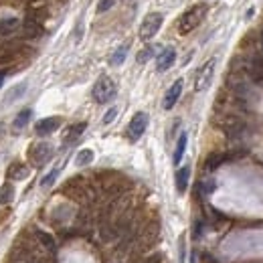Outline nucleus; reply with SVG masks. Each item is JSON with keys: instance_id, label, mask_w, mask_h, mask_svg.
Returning a JSON list of instances; mask_svg holds the SVG:
<instances>
[{"instance_id": "nucleus-1", "label": "nucleus", "mask_w": 263, "mask_h": 263, "mask_svg": "<svg viewBox=\"0 0 263 263\" xmlns=\"http://www.w3.org/2000/svg\"><path fill=\"white\" fill-rule=\"evenodd\" d=\"M205 14H207V6L205 4H194L192 8H188L183 16H180V21H178V32H180V35H188V32H192L196 26L203 23Z\"/></svg>"}, {"instance_id": "nucleus-2", "label": "nucleus", "mask_w": 263, "mask_h": 263, "mask_svg": "<svg viewBox=\"0 0 263 263\" xmlns=\"http://www.w3.org/2000/svg\"><path fill=\"white\" fill-rule=\"evenodd\" d=\"M91 95H93V100L97 104H109L113 97L118 95V85H116V81H113L111 77L107 75H102L100 79L95 81V85L91 89Z\"/></svg>"}, {"instance_id": "nucleus-3", "label": "nucleus", "mask_w": 263, "mask_h": 263, "mask_svg": "<svg viewBox=\"0 0 263 263\" xmlns=\"http://www.w3.org/2000/svg\"><path fill=\"white\" fill-rule=\"evenodd\" d=\"M221 130L225 132L227 138L241 140V138L245 136V132H247V124H245V120L239 118V116H227V118H223V122H221Z\"/></svg>"}, {"instance_id": "nucleus-4", "label": "nucleus", "mask_w": 263, "mask_h": 263, "mask_svg": "<svg viewBox=\"0 0 263 263\" xmlns=\"http://www.w3.org/2000/svg\"><path fill=\"white\" fill-rule=\"evenodd\" d=\"M164 23V16L160 12H150V14H146L144 16V21L140 25V39L142 41H150L156 37V32L160 30Z\"/></svg>"}, {"instance_id": "nucleus-5", "label": "nucleus", "mask_w": 263, "mask_h": 263, "mask_svg": "<svg viewBox=\"0 0 263 263\" xmlns=\"http://www.w3.org/2000/svg\"><path fill=\"white\" fill-rule=\"evenodd\" d=\"M215 67H217V59H209L203 67L196 71V77H194V91L196 93L209 89L210 81H212V75H215Z\"/></svg>"}, {"instance_id": "nucleus-6", "label": "nucleus", "mask_w": 263, "mask_h": 263, "mask_svg": "<svg viewBox=\"0 0 263 263\" xmlns=\"http://www.w3.org/2000/svg\"><path fill=\"white\" fill-rule=\"evenodd\" d=\"M148 122H150V118H148L146 111L134 113V118H132L130 124H128V138H130L132 142H138V140L144 136V132H146V128H148Z\"/></svg>"}, {"instance_id": "nucleus-7", "label": "nucleus", "mask_w": 263, "mask_h": 263, "mask_svg": "<svg viewBox=\"0 0 263 263\" xmlns=\"http://www.w3.org/2000/svg\"><path fill=\"white\" fill-rule=\"evenodd\" d=\"M28 158L32 160L35 166H43L45 162H49V160L53 158V146L49 144V142H37V144H32L30 150H28Z\"/></svg>"}, {"instance_id": "nucleus-8", "label": "nucleus", "mask_w": 263, "mask_h": 263, "mask_svg": "<svg viewBox=\"0 0 263 263\" xmlns=\"http://www.w3.org/2000/svg\"><path fill=\"white\" fill-rule=\"evenodd\" d=\"M183 87H184V81L183 79H176L174 83L170 85V89L166 91V95H164V109H172L176 105V102L180 100V95H183Z\"/></svg>"}, {"instance_id": "nucleus-9", "label": "nucleus", "mask_w": 263, "mask_h": 263, "mask_svg": "<svg viewBox=\"0 0 263 263\" xmlns=\"http://www.w3.org/2000/svg\"><path fill=\"white\" fill-rule=\"evenodd\" d=\"M61 122H63V120H61L59 116H51V118H43V120H39L37 126H35L37 136H49V134H53V132L59 130Z\"/></svg>"}, {"instance_id": "nucleus-10", "label": "nucleus", "mask_w": 263, "mask_h": 263, "mask_svg": "<svg viewBox=\"0 0 263 263\" xmlns=\"http://www.w3.org/2000/svg\"><path fill=\"white\" fill-rule=\"evenodd\" d=\"M174 61H176V51H174V49L172 47L162 49L160 55L156 57V71H160V73L168 71L172 65H174Z\"/></svg>"}, {"instance_id": "nucleus-11", "label": "nucleus", "mask_w": 263, "mask_h": 263, "mask_svg": "<svg viewBox=\"0 0 263 263\" xmlns=\"http://www.w3.org/2000/svg\"><path fill=\"white\" fill-rule=\"evenodd\" d=\"M85 130H87V124H85V122H79V124L69 126L67 130H65V134H63V144H65V146L75 144L81 136H83V132H85Z\"/></svg>"}, {"instance_id": "nucleus-12", "label": "nucleus", "mask_w": 263, "mask_h": 263, "mask_svg": "<svg viewBox=\"0 0 263 263\" xmlns=\"http://www.w3.org/2000/svg\"><path fill=\"white\" fill-rule=\"evenodd\" d=\"M188 180H190V166H183L176 170V176H174V183H176V190L180 194H184L186 188H188Z\"/></svg>"}, {"instance_id": "nucleus-13", "label": "nucleus", "mask_w": 263, "mask_h": 263, "mask_svg": "<svg viewBox=\"0 0 263 263\" xmlns=\"http://www.w3.org/2000/svg\"><path fill=\"white\" fill-rule=\"evenodd\" d=\"M23 30H25V37L26 39H37L41 32H43V26L37 19H32V16H28V19H25L23 23Z\"/></svg>"}, {"instance_id": "nucleus-14", "label": "nucleus", "mask_w": 263, "mask_h": 263, "mask_svg": "<svg viewBox=\"0 0 263 263\" xmlns=\"http://www.w3.org/2000/svg\"><path fill=\"white\" fill-rule=\"evenodd\" d=\"M26 87H28V83L26 81H23V83H16V85H12L10 89H8V93L4 95V104H14V102H19L21 97L26 93Z\"/></svg>"}, {"instance_id": "nucleus-15", "label": "nucleus", "mask_w": 263, "mask_h": 263, "mask_svg": "<svg viewBox=\"0 0 263 263\" xmlns=\"http://www.w3.org/2000/svg\"><path fill=\"white\" fill-rule=\"evenodd\" d=\"M227 158H229V154H225V152H212V154H209V158L205 160V170L207 172H215Z\"/></svg>"}, {"instance_id": "nucleus-16", "label": "nucleus", "mask_w": 263, "mask_h": 263, "mask_svg": "<svg viewBox=\"0 0 263 263\" xmlns=\"http://www.w3.org/2000/svg\"><path fill=\"white\" fill-rule=\"evenodd\" d=\"M6 176L10 180H23V178L28 176V168L25 166L23 162H12L8 166V170H6Z\"/></svg>"}, {"instance_id": "nucleus-17", "label": "nucleus", "mask_w": 263, "mask_h": 263, "mask_svg": "<svg viewBox=\"0 0 263 263\" xmlns=\"http://www.w3.org/2000/svg\"><path fill=\"white\" fill-rule=\"evenodd\" d=\"M128 51H130V43L120 45L116 51L111 53V57H109V65H111V67H120V65L126 61V57H128Z\"/></svg>"}, {"instance_id": "nucleus-18", "label": "nucleus", "mask_w": 263, "mask_h": 263, "mask_svg": "<svg viewBox=\"0 0 263 263\" xmlns=\"http://www.w3.org/2000/svg\"><path fill=\"white\" fill-rule=\"evenodd\" d=\"M21 26V21L16 16H8V19H0V35L2 37H8L12 32Z\"/></svg>"}, {"instance_id": "nucleus-19", "label": "nucleus", "mask_w": 263, "mask_h": 263, "mask_svg": "<svg viewBox=\"0 0 263 263\" xmlns=\"http://www.w3.org/2000/svg\"><path fill=\"white\" fill-rule=\"evenodd\" d=\"M35 237H37V241L43 245V247L49 251V253H55L57 251V243H55V239H53V235H49L47 231H35Z\"/></svg>"}, {"instance_id": "nucleus-20", "label": "nucleus", "mask_w": 263, "mask_h": 263, "mask_svg": "<svg viewBox=\"0 0 263 263\" xmlns=\"http://www.w3.org/2000/svg\"><path fill=\"white\" fill-rule=\"evenodd\" d=\"M186 142H188V136L184 134H180L178 136V140H176V148H174V156H172V162L174 164H180V160H183V156H184V150H186Z\"/></svg>"}, {"instance_id": "nucleus-21", "label": "nucleus", "mask_w": 263, "mask_h": 263, "mask_svg": "<svg viewBox=\"0 0 263 263\" xmlns=\"http://www.w3.org/2000/svg\"><path fill=\"white\" fill-rule=\"evenodd\" d=\"M30 118H32V109H30V107H25L23 111H19V116H16V118H14V122H12L14 130L19 132V130H23L25 126H28Z\"/></svg>"}, {"instance_id": "nucleus-22", "label": "nucleus", "mask_w": 263, "mask_h": 263, "mask_svg": "<svg viewBox=\"0 0 263 263\" xmlns=\"http://www.w3.org/2000/svg\"><path fill=\"white\" fill-rule=\"evenodd\" d=\"M93 158H95V154H93V150L91 148H83V150H79L77 152V156H75V164L81 168V166H89V164L93 162Z\"/></svg>"}, {"instance_id": "nucleus-23", "label": "nucleus", "mask_w": 263, "mask_h": 263, "mask_svg": "<svg viewBox=\"0 0 263 263\" xmlns=\"http://www.w3.org/2000/svg\"><path fill=\"white\" fill-rule=\"evenodd\" d=\"M12 201H14V184L6 183V184H2V188H0V203L10 205Z\"/></svg>"}, {"instance_id": "nucleus-24", "label": "nucleus", "mask_w": 263, "mask_h": 263, "mask_svg": "<svg viewBox=\"0 0 263 263\" xmlns=\"http://www.w3.org/2000/svg\"><path fill=\"white\" fill-rule=\"evenodd\" d=\"M154 51H156V49L152 47V45H146L144 49H142V51L136 55V61L140 63V65H144V63H148V61H150L152 57H154Z\"/></svg>"}, {"instance_id": "nucleus-25", "label": "nucleus", "mask_w": 263, "mask_h": 263, "mask_svg": "<svg viewBox=\"0 0 263 263\" xmlns=\"http://www.w3.org/2000/svg\"><path fill=\"white\" fill-rule=\"evenodd\" d=\"M59 172H61V166H55L51 172H49L47 176H43L41 178V186L43 188H51L53 186V183H55V180H57V176H59Z\"/></svg>"}, {"instance_id": "nucleus-26", "label": "nucleus", "mask_w": 263, "mask_h": 263, "mask_svg": "<svg viewBox=\"0 0 263 263\" xmlns=\"http://www.w3.org/2000/svg\"><path fill=\"white\" fill-rule=\"evenodd\" d=\"M140 263H164V253H152V255H146Z\"/></svg>"}, {"instance_id": "nucleus-27", "label": "nucleus", "mask_w": 263, "mask_h": 263, "mask_svg": "<svg viewBox=\"0 0 263 263\" xmlns=\"http://www.w3.org/2000/svg\"><path fill=\"white\" fill-rule=\"evenodd\" d=\"M116 116H118V107L107 109V111H105V116H104V124H105V126H107V124H111L113 120H116Z\"/></svg>"}, {"instance_id": "nucleus-28", "label": "nucleus", "mask_w": 263, "mask_h": 263, "mask_svg": "<svg viewBox=\"0 0 263 263\" xmlns=\"http://www.w3.org/2000/svg\"><path fill=\"white\" fill-rule=\"evenodd\" d=\"M113 4H116V0H100V6H97V12H107Z\"/></svg>"}, {"instance_id": "nucleus-29", "label": "nucleus", "mask_w": 263, "mask_h": 263, "mask_svg": "<svg viewBox=\"0 0 263 263\" xmlns=\"http://www.w3.org/2000/svg\"><path fill=\"white\" fill-rule=\"evenodd\" d=\"M201 231H203V221H196L194 223V239L201 237Z\"/></svg>"}, {"instance_id": "nucleus-30", "label": "nucleus", "mask_w": 263, "mask_h": 263, "mask_svg": "<svg viewBox=\"0 0 263 263\" xmlns=\"http://www.w3.org/2000/svg\"><path fill=\"white\" fill-rule=\"evenodd\" d=\"M259 41H261V49H263V30H261V39Z\"/></svg>"}, {"instance_id": "nucleus-31", "label": "nucleus", "mask_w": 263, "mask_h": 263, "mask_svg": "<svg viewBox=\"0 0 263 263\" xmlns=\"http://www.w3.org/2000/svg\"><path fill=\"white\" fill-rule=\"evenodd\" d=\"M2 79H4V75H2V73H0V85H2Z\"/></svg>"}]
</instances>
